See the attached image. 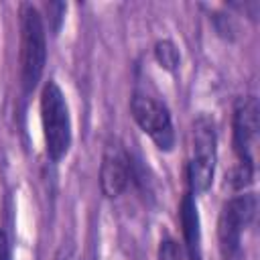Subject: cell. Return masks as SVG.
<instances>
[{"instance_id": "obj_1", "label": "cell", "mask_w": 260, "mask_h": 260, "mask_svg": "<svg viewBox=\"0 0 260 260\" xmlns=\"http://www.w3.org/2000/svg\"><path fill=\"white\" fill-rule=\"evenodd\" d=\"M41 126L47 156L53 162L63 160L71 148L73 126L67 98L55 79H49L41 91Z\"/></svg>"}, {"instance_id": "obj_2", "label": "cell", "mask_w": 260, "mask_h": 260, "mask_svg": "<svg viewBox=\"0 0 260 260\" xmlns=\"http://www.w3.org/2000/svg\"><path fill=\"white\" fill-rule=\"evenodd\" d=\"M20 85L28 95L39 85L47 65V28L32 4L20 6Z\"/></svg>"}, {"instance_id": "obj_3", "label": "cell", "mask_w": 260, "mask_h": 260, "mask_svg": "<svg viewBox=\"0 0 260 260\" xmlns=\"http://www.w3.org/2000/svg\"><path fill=\"white\" fill-rule=\"evenodd\" d=\"M217 162V130L215 122L207 114H199L191 124V154L187 162L189 191L205 193L215 175Z\"/></svg>"}, {"instance_id": "obj_4", "label": "cell", "mask_w": 260, "mask_h": 260, "mask_svg": "<svg viewBox=\"0 0 260 260\" xmlns=\"http://www.w3.org/2000/svg\"><path fill=\"white\" fill-rule=\"evenodd\" d=\"M258 211L254 193H240L228 199L217 219V242L223 260H244V236Z\"/></svg>"}, {"instance_id": "obj_5", "label": "cell", "mask_w": 260, "mask_h": 260, "mask_svg": "<svg viewBox=\"0 0 260 260\" xmlns=\"http://www.w3.org/2000/svg\"><path fill=\"white\" fill-rule=\"evenodd\" d=\"M130 112L138 128L156 144L160 150H173L175 128L169 108L154 95L144 91H134L130 100Z\"/></svg>"}, {"instance_id": "obj_6", "label": "cell", "mask_w": 260, "mask_h": 260, "mask_svg": "<svg viewBox=\"0 0 260 260\" xmlns=\"http://www.w3.org/2000/svg\"><path fill=\"white\" fill-rule=\"evenodd\" d=\"M258 128H260V108L256 95H244L234 106L232 118V144L238 156V165L246 169H256L254 165V150L258 142Z\"/></svg>"}, {"instance_id": "obj_7", "label": "cell", "mask_w": 260, "mask_h": 260, "mask_svg": "<svg viewBox=\"0 0 260 260\" xmlns=\"http://www.w3.org/2000/svg\"><path fill=\"white\" fill-rule=\"evenodd\" d=\"M134 160L120 144H108L100 165V189L106 197H120L132 183Z\"/></svg>"}, {"instance_id": "obj_8", "label": "cell", "mask_w": 260, "mask_h": 260, "mask_svg": "<svg viewBox=\"0 0 260 260\" xmlns=\"http://www.w3.org/2000/svg\"><path fill=\"white\" fill-rule=\"evenodd\" d=\"M179 219L183 230L185 254L189 260H201V219L195 203V195L187 191L179 205Z\"/></svg>"}, {"instance_id": "obj_9", "label": "cell", "mask_w": 260, "mask_h": 260, "mask_svg": "<svg viewBox=\"0 0 260 260\" xmlns=\"http://www.w3.org/2000/svg\"><path fill=\"white\" fill-rule=\"evenodd\" d=\"M154 59L162 69L175 73L179 69V63H181V53H179V49L173 41L162 39L154 45Z\"/></svg>"}, {"instance_id": "obj_10", "label": "cell", "mask_w": 260, "mask_h": 260, "mask_svg": "<svg viewBox=\"0 0 260 260\" xmlns=\"http://www.w3.org/2000/svg\"><path fill=\"white\" fill-rule=\"evenodd\" d=\"M47 22H49V30L53 35H57L61 30V24L65 20V12H67V4L63 2H49L47 6Z\"/></svg>"}, {"instance_id": "obj_11", "label": "cell", "mask_w": 260, "mask_h": 260, "mask_svg": "<svg viewBox=\"0 0 260 260\" xmlns=\"http://www.w3.org/2000/svg\"><path fill=\"white\" fill-rule=\"evenodd\" d=\"M185 258V248L173 240V238H165L158 244V260H183Z\"/></svg>"}, {"instance_id": "obj_12", "label": "cell", "mask_w": 260, "mask_h": 260, "mask_svg": "<svg viewBox=\"0 0 260 260\" xmlns=\"http://www.w3.org/2000/svg\"><path fill=\"white\" fill-rule=\"evenodd\" d=\"M0 260H12V246L4 232H0Z\"/></svg>"}, {"instance_id": "obj_13", "label": "cell", "mask_w": 260, "mask_h": 260, "mask_svg": "<svg viewBox=\"0 0 260 260\" xmlns=\"http://www.w3.org/2000/svg\"><path fill=\"white\" fill-rule=\"evenodd\" d=\"M55 260H79V256H77V252H75V248L73 246H61V250L57 252V256H55Z\"/></svg>"}]
</instances>
